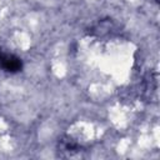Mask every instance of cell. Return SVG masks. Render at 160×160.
<instances>
[{"mask_svg": "<svg viewBox=\"0 0 160 160\" xmlns=\"http://www.w3.org/2000/svg\"><path fill=\"white\" fill-rule=\"evenodd\" d=\"M0 68L8 72H18L22 69V61L14 54L0 52Z\"/></svg>", "mask_w": 160, "mask_h": 160, "instance_id": "1", "label": "cell"}, {"mask_svg": "<svg viewBox=\"0 0 160 160\" xmlns=\"http://www.w3.org/2000/svg\"><path fill=\"white\" fill-rule=\"evenodd\" d=\"M114 24H112V21L110 20V19H106V20H101V21H99L96 25H94L90 30V32L92 34V35H96V36H105V35H108L112 29H114V26H112Z\"/></svg>", "mask_w": 160, "mask_h": 160, "instance_id": "2", "label": "cell"}, {"mask_svg": "<svg viewBox=\"0 0 160 160\" xmlns=\"http://www.w3.org/2000/svg\"><path fill=\"white\" fill-rule=\"evenodd\" d=\"M155 1H156V2H158V1H159V0H155Z\"/></svg>", "mask_w": 160, "mask_h": 160, "instance_id": "3", "label": "cell"}]
</instances>
